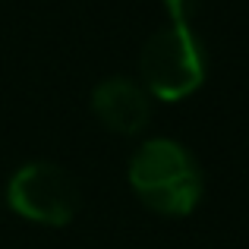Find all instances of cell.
I'll return each instance as SVG.
<instances>
[{
	"mask_svg": "<svg viewBox=\"0 0 249 249\" xmlns=\"http://www.w3.org/2000/svg\"><path fill=\"white\" fill-rule=\"evenodd\" d=\"M126 180L136 199L161 218L193 214L205 193V177L196 155L167 136H152L136 148L126 167Z\"/></svg>",
	"mask_w": 249,
	"mask_h": 249,
	"instance_id": "1",
	"label": "cell"
},
{
	"mask_svg": "<svg viewBox=\"0 0 249 249\" xmlns=\"http://www.w3.org/2000/svg\"><path fill=\"white\" fill-rule=\"evenodd\" d=\"M139 76L155 101H186L208 76V51L196 25L164 22L148 35L139 57Z\"/></svg>",
	"mask_w": 249,
	"mask_h": 249,
	"instance_id": "2",
	"label": "cell"
},
{
	"mask_svg": "<svg viewBox=\"0 0 249 249\" xmlns=\"http://www.w3.org/2000/svg\"><path fill=\"white\" fill-rule=\"evenodd\" d=\"M3 202L13 214L44 227H63L79 214L82 193L67 167L54 161H29L6 180Z\"/></svg>",
	"mask_w": 249,
	"mask_h": 249,
	"instance_id": "3",
	"label": "cell"
},
{
	"mask_svg": "<svg viewBox=\"0 0 249 249\" xmlns=\"http://www.w3.org/2000/svg\"><path fill=\"white\" fill-rule=\"evenodd\" d=\"M91 110L104 129L117 136H139L152 123V95L126 76H107L91 91Z\"/></svg>",
	"mask_w": 249,
	"mask_h": 249,
	"instance_id": "4",
	"label": "cell"
},
{
	"mask_svg": "<svg viewBox=\"0 0 249 249\" xmlns=\"http://www.w3.org/2000/svg\"><path fill=\"white\" fill-rule=\"evenodd\" d=\"M164 22H189L196 25L199 16V0H164Z\"/></svg>",
	"mask_w": 249,
	"mask_h": 249,
	"instance_id": "5",
	"label": "cell"
}]
</instances>
